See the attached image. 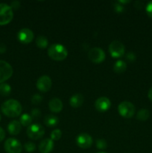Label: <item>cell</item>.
Returning <instances> with one entry per match:
<instances>
[{"label":"cell","instance_id":"obj_1","mask_svg":"<svg viewBox=\"0 0 152 153\" xmlns=\"http://www.w3.org/2000/svg\"><path fill=\"white\" fill-rule=\"evenodd\" d=\"M1 110L4 115L9 117H16L22 113V108L19 101L10 99L1 104Z\"/></svg>","mask_w":152,"mask_h":153},{"label":"cell","instance_id":"obj_2","mask_svg":"<svg viewBox=\"0 0 152 153\" xmlns=\"http://www.w3.org/2000/svg\"><path fill=\"white\" fill-rule=\"evenodd\" d=\"M49 56L55 61H63L66 59L68 55L66 48L60 43H54L49 46L48 49Z\"/></svg>","mask_w":152,"mask_h":153},{"label":"cell","instance_id":"obj_3","mask_svg":"<svg viewBox=\"0 0 152 153\" xmlns=\"http://www.w3.org/2000/svg\"><path fill=\"white\" fill-rule=\"evenodd\" d=\"M13 17V9L6 3H0V25H6Z\"/></svg>","mask_w":152,"mask_h":153},{"label":"cell","instance_id":"obj_4","mask_svg":"<svg viewBox=\"0 0 152 153\" xmlns=\"http://www.w3.org/2000/svg\"><path fill=\"white\" fill-rule=\"evenodd\" d=\"M27 135L33 140H38L41 138L45 134V128L40 124H31L27 128Z\"/></svg>","mask_w":152,"mask_h":153},{"label":"cell","instance_id":"obj_5","mask_svg":"<svg viewBox=\"0 0 152 153\" xmlns=\"http://www.w3.org/2000/svg\"><path fill=\"white\" fill-rule=\"evenodd\" d=\"M118 111L122 117L125 118H131L135 114V106L128 101L122 102L118 106Z\"/></svg>","mask_w":152,"mask_h":153},{"label":"cell","instance_id":"obj_6","mask_svg":"<svg viewBox=\"0 0 152 153\" xmlns=\"http://www.w3.org/2000/svg\"><path fill=\"white\" fill-rule=\"evenodd\" d=\"M109 52L113 58H120L125 54V46L119 40H113L109 46Z\"/></svg>","mask_w":152,"mask_h":153},{"label":"cell","instance_id":"obj_7","mask_svg":"<svg viewBox=\"0 0 152 153\" xmlns=\"http://www.w3.org/2000/svg\"><path fill=\"white\" fill-rule=\"evenodd\" d=\"M4 149L7 153H21L22 149V144L17 139L10 138L7 139L4 142Z\"/></svg>","mask_w":152,"mask_h":153},{"label":"cell","instance_id":"obj_8","mask_svg":"<svg viewBox=\"0 0 152 153\" xmlns=\"http://www.w3.org/2000/svg\"><path fill=\"white\" fill-rule=\"evenodd\" d=\"M13 75V68L7 61L0 60V83H3Z\"/></svg>","mask_w":152,"mask_h":153},{"label":"cell","instance_id":"obj_9","mask_svg":"<svg viewBox=\"0 0 152 153\" xmlns=\"http://www.w3.org/2000/svg\"><path fill=\"white\" fill-rule=\"evenodd\" d=\"M105 52L99 47H94L89 49L88 52V58L92 62L99 64L105 59Z\"/></svg>","mask_w":152,"mask_h":153},{"label":"cell","instance_id":"obj_10","mask_svg":"<svg viewBox=\"0 0 152 153\" xmlns=\"http://www.w3.org/2000/svg\"><path fill=\"white\" fill-rule=\"evenodd\" d=\"M37 88L41 92H47L51 89L52 86V81L49 76H40L37 81Z\"/></svg>","mask_w":152,"mask_h":153},{"label":"cell","instance_id":"obj_11","mask_svg":"<svg viewBox=\"0 0 152 153\" xmlns=\"http://www.w3.org/2000/svg\"><path fill=\"white\" fill-rule=\"evenodd\" d=\"M76 143L82 149H88L92 144V138L86 133H81L76 137Z\"/></svg>","mask_w":152,"mask_h":153},{"label":"cell","instance_id":"obj_12","mask_svg":"<svg viewBox=\"0 0 152 153\" xmlns=\"http://www.w3.org/2000/svg\"><path fill=\"white\" fill-rule=\"evenodd\" d=\"M18 40L22 43H29L34 39V33L30 28H24L19 31L17 34Z\"/></svg>","mask_w":152,"mask_h":153},{"label":"cell","instance_id":"obj_13","mask_svg":"<svg viewBox=\"0 0 152 153\" xmlns=\"http://www.w3.org/2000/svg\"><path fill=\"white\" fill-rule=\"evenodd\" d=\"M111 106V102L107 97H101L95 102V107L98 111L104 112L109 110Z\"/></svg>","mask_w":152,"mask_h":153},{"label":"cell","instance_id":"obj_14","mask_svg":"<svg viewBox=\"0 0 152 153\" xmlns=\"http://www.w3.org/2000/svg\"><path fill=\"white\" fill-rule=\"evenodd\" d=\"M39 151L41 153H50L54 149V142L52 139H43L38 146Z\"/></svg>","mask_w":152,"mask_h":153},{"label":"cell","instance_id":"obj_15","mask_svg":"<svg viewBox=\"0 0 152 153\" xmlns=\"http://www.w3.org/2000/svg\"><path fill=\"white\" fill-rule=\"evenodd\" d=\"M84 98L81 94H75L70 97L69 104L74 108H77L83 105Z\"/></svg>","mask_w":152,"mask_h":153},{"label":"cell","instance_id":"obj_16","mask_svg":"<svg viewBox=\"0 0 152 153\" xmlns=\"http://www.w3.org/2000/svg\"><path fill=\"white\" fill-rule=\"evenodd\" d=\"M63 102L60 99L53 98L49 101V107L51 111L54 113H58L63 109Z\"/></svg>","mask_w":152,"mask_h":153},{"label":"cell","instance_id":"obj_17","mask_svg":"<svg viewBox=\"0 0 152 153\" xmlns=\"http://www.w3.org/2000/svg\"><path fill=\"white\" fill-rule=\"evenodd\" d=\"M21 128H22V125L18 120H12L7 126V130L9 133L13 135H16L19 134L21 131Z\"/></svg>","mask_w":152,"mask_h":153},{"label":"cell","instance_id":"obj_18","mask_svg":"<svg viewBox=\"0 0 152 153\" xmlns=\"http://www.w3.org/2000/svg\"><path fill=\"white\" fill-rule=\"evenodd\" d=\"M45 125L49 127L56 126L59 123V120L56 116L53 114H49L45 117L44 118Z\"/></svg>","mask_w":152,"mask_h":153},{"label":"cell","instance_id":"obj_19","mask_svg":"<svg viewBox=\"0 0 152 153\" xmlns=\"http://www.w3.org/2000/svg\"><path fill=\"white\" fill-rule=\"evenodd\" d=\"M127 69V64L125 61H122V60H118L116 61L113 66V70L116 73H122L126 70Z\"/></svg>","mask_w":152,"mask_h":153},{"label":"cell","instance_id":"obj_20","mask_svg":"<svg viewBox=\"0 0 152 153\" xmlns=\"http://www.w3.org/2000/svg\"><path fill=\"white\" fill-rule=\"evenodd\" d=\"M36 44L38 46V48L43 49L47 47L48 44H49V41H48V39L45 36L40 35L36 39Z\"/></svg>","mask_w":152,"mask_h":153},{"label":"cell","instance_id":"obj_21","mask_svg":"<svg viewBox=\"0 0 152 153\" xmlns=\"http://www.w3.org/2000/svg\"><path fill=\"white\" fill-rule=\"evenodd\" d=\"M19 122H20L21 125L23 126H29L32 122V117L27 113L23 114L22 115H21Z\"/></svg>","mask_w":152,"mask_h":153},{"label":"cell","instance_id":"obj_22","mask_svg":"<svg viewBox=\"0 0 152 153\" xmlns=\"http://www.w3.org/2000/svg\"><path fill=\"white\" fill-rule=\"evenodd\" d=\"M149 116H150V112H149V111L145 108H142L140 109L138 111V113L137 114V120H139L140 121H145L148 119Z\"/></svg>","mask_w":152,"mask_h":153},{"label":"cell","instance_id":"obj_23","mask_svg":"<svg viewBox=\"0 0 152 153\" xmlns=\"http://www.w3.org/2000/svg\"><path fill=\"white\" fill-rule=\"evenodd\" d=\"M11 92V87L7 83H0V94L4 97H7Z\"/></svg>","mask_w":152,"mask_h":153},{"label":"cell","instance_id":"obj_24","mask_svg":"<svg viewBox=\"0 0 152 153\" xmlns=\"http://www.w3.org/2000/svg\"><path fill=\"white\" fill-rule=\"evenodd\" d=\"M61 136H62V131L61 129H55L54 131H52L51 133V139L52 140H58L61 139Z\"/></svg>","mask_w":152,"mask_h":153},{"label":"cell","instance_id":"obj_25","mask_svg":"<svg viewBox=\"0 0 152 153\" xmlns=\"http://www.w3.org/2000/svg\"><path fill=\"white\" fill-rule=\"evenodd\" d=\"M24 148H25L26 152H32L36 149V146L33 142L28 141L25 143V145H24Z\"/></svg>","mask_w":152,"mask_h":153},{"label":"cell","instance_id":"obj_26","mask_svg":"<svg viewBox=\"0 0 152 153\" xmlns=\"http://www.w3.org/2000/svg\"><path fill=\"white\" fill-rule=\"evenodd\" d=\"M43 97H42L40 94H36L34 95H33L32 98H31V102H32L33 104L34 105H38L40 103L42 102L43 101Z\"/></svg>","mask_w":152,"mask_h":153},{"label":"cell","instance_id":"obj_27","mask_svg":"<svg viewBox=\"0 0 152 153\" xmlns=\"http://www.w3.org/2000/svg\"><path fill=\"white\" fill-rule=\"evenodd\" d=\"M96 146L99 149H104L107 148V141L104 139H98L96 141Z\"/></svg>","mask_w":152,"mask_h":153},{"label":"cell","instance_id":"obj_28","mask_svg":"<svg viewBox=\"0 0 152 153\" xmlns=\"http://www.w3.org/2000/svg\"><path fill=\"white\" fill-rule=\"evenodd\" d=\"M146 10V13L148 15L149 17L152 18V1H150L147 4L145 7Z\"/></svg>","mask_w":152,"mask_h":153},{"label":"cell","instance_id":"obj_29","mask_svg":"<svg viewBox=\"0 0 152 153\" xmlns=\"http://www.w3.org/2000/svg\"><path fill=\"white\" fill-rule=\"evenodd\" d=\"M114 9L115 10H116V12H117V13H122V12H123V10H125V7H123L122 4H120L117 1V2L114 4Z\"/></svg>","mask_w":152,"mask_h":153},{"label":"cell","instance_id":"obj_30","mask_svg":"<svg viewBox=\"0 0 152 153\" xmlns=\"http://www.w3.org/2000/svg\"><path fill=\"white\" fill-rule=\"evenodd\" d=\"M41 115V111L37 108H34L31 111V117L34 118H38Z\"/></svg>","mask_w":152,"mask_h":153},{"label":"cell","instance_id":"obj_31","mask_svg":"<svg viewBox=\"0 0 152 153\" xmlns=\"http://www.w3.org/2000/svg\"><path fill=\"white\" fill-rule=\"evenodd\" d=\"M126 58H127V59H128L129 61H135V59H136V55H135V54H134V52H128V53L126 55Z\"/></svg>","mask_w":152,"mask_h":153},{"label":"cell","instance_id":"obj_32","mask_svg":"<svg viewBox=\"0 0 152 153\" xmlns=\"http://www.w3.org/2000/svg\"><path fill=\"white\" fill-rule=\"evenodd\" d=\"M10 7H11L12 9H18L19 7H20V2L17 0H15V1H13L10 4Z\"/></svg>","mask_w":152,"mask_h":153},{"label":"cell","instance_id":"obj_33","mask_svg":"<svg viewBox=\"0 0 152 153\" xmlns=\"http://www.w3.org/2000/svg\"><path fill=\"white\" fill-rule=\"evenodd\" d=\"M4 137H5V132H4V130L1 127H0V142L4 140Z\"/></svg>","mask_w":152,"mask_h":153},{"label":"cell","instance_id":"obj_34","mask_svg":"<svg viewBox=\"0 0 152 153\" xmlns=\"http://www.w3.org/2000/svg\"><path fill=\"white\" fill-rule=\"evenodd\" d=\"M6 51V46L2 43H0V53H4Z\"/></svg>","mask_w":152,"mask_h":153},{"label":"cell","instance_id":"obj_35","mask_svg":"<svg viewBox=\"0 0 152 153\" xmlns=\"http://www.w3.org/2000/svg\"><path fill=\"white\" fill-rule=\"evenodd\" d=\"M148 97L149 100L152 102V87L149 89L148 93Z\"/></svg>","mask_w":152,"mask_h":153},{"label":"cell","instance_id":"obj_36","mask_svg":"<svg viewBox=\"0 0 152 153\" xmlns=\"http://www.w3.org/2000/svg\"><path fill=\"white\" fill-rule=\"evenodd\" d=\"M98 153H107V152H98Z\"/></svg>","mask_w":152,"mask_h":153},{"label":"cell","instance_id":"obj_37","mask_svg":"<svg viewBox=\"0 0 152 153\" xmlns=\"http://www.w3.org/2000/svg\"><path fill=\"white\" fill-rule=\"evenodd\" d=\"M1 114H0V120H1Z\"/></svg>","mask_w":152,"mask_h":153}]
</instances>
